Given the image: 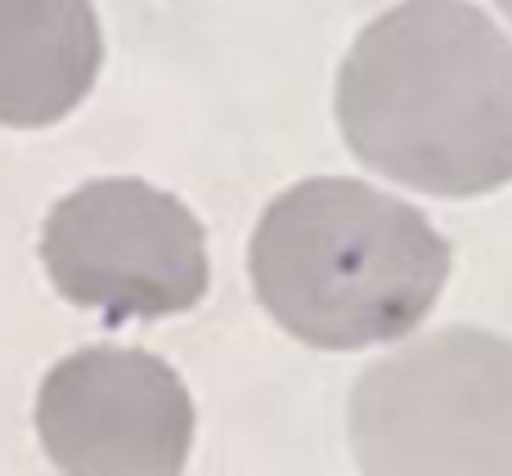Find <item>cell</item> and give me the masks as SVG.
Wrapping results in <instances>:
<instances>
[{"instance_id": "obj_1", "label": "cell", "mask_w": 512, "mask_h": 476, "mask_svg": "<svg viewBox=\"0 0 512 476\" xmlns=\"http://www.w3.org/2000/svg\"><path fill=\"white\" fill-rule=\"evenodd\" d=\"M333 113L369 171L432 198L512 185V41L472 0H400L337 68Z\"/></svg>"}, {"instance_id": "obj_2", "label": "cell", "mask_w": 512, "mask_h": 476, "mask_svg": "<svg viewBox=\"0 0 512 476\" xmlns=\"http://www.w3.org/2000/svg\"><path fill=\"white\" fill-rule=\"evenodd\" d=\"M261 310L310 351L409 337L450 279V243L405 198L315 176L270 198L248 243Z\"/></svg>"}, {"instance_id": "obj_3", "label": "cell", "mask_w": 512, "mask_h": 476, "mask_svg": "<svg viewBox=\"0 0 512 476\" xmlns=\"http://www.w3.org/2000/svg\"><path fill=\"white\" fill-rule=\"evenodd\" d=\"M346 441L378 476H512V342L454 324L391 351L355 382Z\"/></svg>"}, {"instance_id": "obj_4", "label": "cell", "mask_w": 512, "mask_h": 476, "mask_svg": "<svg viewBox=\"0 0 512 476\" xmlns=\"http://www.w3.org/2000/svg\"><path fill=\"white\" fill-rule=\"evenodd\" d=\"M41 265L68 306L108 324L185 315L212 283L198 216L135 176L90 180L59 198L41 230Z\"/></svg>"}, {"instance_id": "obj_5", "label": "cell", "mask_w": 512, "mask_h": 476, "mask_svg": "<svg viewBox=\"0 0 512 476\" xmlns=\"http://www.w3.org/2000/svg\"><path fill=\"white\" fill-rule=\"evenodd\" d=\"M36 436L72 476H176L194 450V396L140 346H86L45 373Z\"/></svg>"}, {"instance_id": "obj_6", "label": "cell", "mask_w": 512, "mask_h": 476, "mask_svg": "<svg viewBox=\"0 0 512 476\" xmlns=\"http://www.w3.org/2000/svg\"><path fill=\"white\" fill-rule=\"evenodd\" d=\"M104 27L95 0H0V126L41 131L95 90Z\"/></svg>"}, {"instance_id": "obj_7", "label": "cell", "mask_w": 512, "mask_h": 476, "mask_svg": "<svg viewBox=\"0 0 512 476\" xmlns=\"http://www.w3.org/2000/svg\"><path fill=\"white\" fill-rule=\"evenodd\" d=\"M495 5H499V9H504V14H508V18H512V0H495Z\"/></svg>"}]
</instances>
